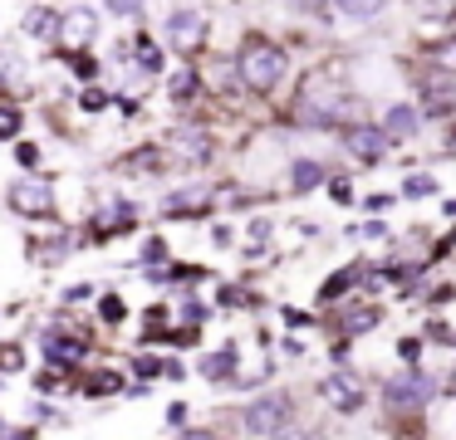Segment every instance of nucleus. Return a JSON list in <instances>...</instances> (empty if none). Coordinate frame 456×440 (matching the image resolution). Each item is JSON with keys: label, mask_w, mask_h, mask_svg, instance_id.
<instances>
[{"label": "nucleus", "mask_w": 456, "mask_h": 440, "mask_svg": "<svg viewBox=\"0 0 456 440\" xmlns=\"http://www.w3.org/2000/svg\"><path fill=\"white\" fill-rule=\"evenodd\" d=\"M162 254H167V244H162V240H148V260H152V264H158V260H162Z\"/></svg>", "instance_id": "obj_28"}, {"label": "nucleus", "mask_w": 456, "mask_h": 440, "mask_svg": "<svg viewBox=\"0 0 456 440\" xmlns=\"http://www.w3.org/2000/svg\"><path fill=\"white\" fill-rule=\"evenodd\" d=\"M417 123H422V117H417V108H393V113L383 117V127L393 137H403V132H417Z\"/></svg>", "instance_id": "obj_11"}, {"label": "nucleus", "mask_w": 456, "mask_h": 440, "mask_svg": "<svg viewBox=\"0 0 456 440\" xmlns=\"http://www.w3.org/2000/svg\"><path fill=\"white\" fill-rule=\"evenodd\" d=\"M45 348H50L54 362H74V357H79V342H60V332H50V342H45Z\"/></svg>", "instance_id": "obj_12"}, {"label": "nucleus", "mask_w": 456, "mask_h": 440, "mask_svg": "<svg viewBox=\"0 0 456 440\" xmlns=\"http://www.w3.org/2000/svg\"><path fill=\"white\" fill-rule=\"evenodd\" d=\"M103 318L118 323V318H123V303H118V299H103Z\"/></svg>", "instance_id": "obj_25"}, {"label": "nucleus", "mask_w": 456, "mask_h": 440, "mask_svg": "<svg viewBox=\"0 0 456 440\" xmlns=\"http://www.w3.org/2000/svg\"><path fill=\"white\" fill-rule=\"evenodd\" d=\"M319 176H324V172H319L314 162H299V166H295V186H299V191H309V186H319Z\"/></svg>", "instance_id": "obj_14"}, {"label": "nucleus", "mask_w": 456, "mask_h": 440, "mask_svg": "<svg viewBox=\"0 0 456 440\" xmlns=\"http://www.w3.org/2000/svg\"><path fill=\"white\" fill-rule=\"evenodd\" d=\"M15 132H20V108L0 103V137H15Z\"/></svg>", "instance_id": "obj_13"}, {"label": "nucleus", "mask_w": 456, "mask_h": 440, "mask_svg": "<svg viewBox=\"0 0 456 440\" xmlns=\"http://www.w3.org/2000/svg\"><path fill=\"white\" fill-rule=\"evenodd\" d=\"M289 426V401L285 396H260L256 406L246 411V430H256V436H275V430Z\"/></svg>", "instance_id": "obj_3"}, {"label": "nucleus", "mask_w": 456, "mask_h": 440, "mask_svg": "<svg viewBox=\"0 0 456 440\" xmlns=\"http://www.w3.org/2000/svg\"><path fill=\"white\" fill-rule=\"evenodd\" d=\"M103 103H109V98H103V93H99V88H89V93H84V108H94V113H99V108H103Z\"/></svg>", "instance_id": "obj_26"}, {"label": "nucleus", "mask_w": 456, "mask_h": 440, "mask_svg": "<svg viewBox=\"0 0 456 440\" xmlns=\"http://www.w3.org/2000/svg\"><path fill=\"white\" fill-rule=\"evenodd\" d=\"M109 391H118V377H113V372H103L99 381H89V396H109Z\"/></svg>", "instance_id": "obj_18"}, {"label": "nucleus", "mask_w": 456, "mask_h": 440, "mask_svg": "<svg viewBox=\"0 0 456 440\" xmlns=\"http://www.w3.org/2000/svg\"><path fill=\"white\" fill-rule=\"evenodd\" d=\"M60 25H64V15H54V10H45V5L25 10V29H30L35 39H54V35H60Z\"/></svg>", "instance_id": "obj_9"}, {"label": "nucleus", "mask_w": 456, "mask_h": 440, "mask_svg": "<svg viewBox=\"0 0 456 440\" xmlns=\"http://www.w3.org/2000/svg\"><path fill=\"white\" fill-rule=\"evenodd\" d=\"M407 196H432V176H412V181H407Z\"/></svg>", "instance_id": "obj_24"}, {"label": "nucleus", "mask_w": 456, "mask_h": 440, "mask_svg": "<svg viewBox=\"0 0 456 440\" xmlns=\"http://www.w3.org/2000/svg\"><path fill=\"white\" fill-rule=\"evenodd\" d=\"M15 156H20V162H25V166H35V156H40V152H35V147H30V142H20V147H15Z\"/></svg>", "instance_id": "obj_27"}, {"label": "nucleus", "mask_w": 456, "mask_h": 440, "mask_svg": "<svg viewBox=\"0 0 456 440\" xmlns=\"http://www.w3.org/2000/svg\"><path fill=\"white\" fill-rule=\"evenodd\" d=\"M182 142H187V156H207V137L201 132H187Z\"/></svg>", "instance_id": "obj_23"}, {"label": "nucleus", "mask_w": 456, "mask_h": 440, "mask_svg": "<svg viewBox=\"0 0 456 440\" xmlns=\"http://www.w3.org/2000/svg\"><path fill=\"white\" fill-rule=\"evenodd\" d=\"M138 54H142V68H162V59H158V49L148 44V39H138Z\"/></svg>", "instance_id": "obj_22"}, {"label": "nucleus", "mask_w": 456, "mask_h": 440, "mask_svg": "<svg viewBox=\"0 0 456 440\" xmlns=\"http://www.w3.org/2000/svg\"><path fill=\"white\" fill-rule=\"evenodd\" d=\"M354 279H358V269H348V274H338V279H329V284H324V299L334 303V299H338V293H344Z\"/></svg>", "instance_id": "obj_16"}, {"label": "nucleus", "mask_w": 456, "mask_h": 440, "mask_svg": "<svg viewBox=\"0 0 456 440\" xmlns=\"http://www.w3.org/2000/svg\"><path fill=\"white\" fill-rule=\"evenodd\" d=\"M324 401L338 411H358L363 406V381L354 372H334V377H324Z\"/></svg>", "instance_id": "obj_5"}, {"label": "nucleus", "mask_w": 456, "mask_h": 440, "mask_svg": "<svg viewBox=\"0 0 456 440\" xmlns=\"http://www.w3.org/2000/svg\"><path fill=\"white\" fill-rule=\"evenodd\" d=\"M109 5H113V10H123V15H133V10L142 5V0H109Z\"/></svg>", "instance_id": "obj_29"}, {"label": "nucleus", "mask_w": 456, "mask_h": 440, "mask_svg": "<svg viewBox=\"0 0 456 440\" xmlns=\"http://www.w3.org/2000/svg\"><path fill=\"white\" fill-rule=\"evenodd\" d=\"M167 35H172V44H177V49H197L201 39H207V25H201L197 10H172Z\"/></svg>", "instance_id": "obj_6"}, {"label": "nucleus", "mask_w": 456, "mask_h": 440, "mask_svg": "<svg viewBox=\"0 0 456 440\" xmlns=\"http://www.w3.org/2000/svg\"><path fill=\"white\" fill-rule=\"evenodd\" d=\"M383 147H387V127H354L348 132V152L363 156V162H378Z\"/></svg>", "instance_id": "obj_8"}, {"label": "nucleus", "mask_w": 456, "mask_h": 440, "mask_svg": "<svg viewBox=\"0 0 456 440\" xmlns=\"http://www.w3.org/2000/svg\"><path fill=\"white\" fill-rule=\"evenodd\" d=\"M191 88H197V78H191L187 68H182V74L172 78V98H191Z\"/></svg>", "instance_id": "obj_19"}, {"label": "nucleus", "mask_w": 456, "mask_h": 440, "mask_svg": "<svg viewBox=\"0 0 456 440\" xmlns=\"http://www.w3.org/2000/svg\"><path fill=\"white\" fill-rule=\"evenodd\" d=\"M436 64H442L446 68V74H456V39H442V44H436Z\"/></svg>", "instance_id": "obj_15"}, {"label": "nucleus", "mask_w": 456, "mask_h": 440, "mask_svg": "<svg viewBox=\"0 0 456 440\" xmlns=\"http://www.w3.org/2000/svg\"><path fill=\"white\" fill-rule=\"evenodd\" d=\"M236 74H240V84H246L250 93H270V88L285 78V54H280L270 39H250V44L240 49V59H236Z\"/></svg>", "instance_id": "obj_2"}, {"label": "nucleus", "mask_w": 456, "mask_h": 440, "mask_svg": "<svg viewBox=\"0 0 456 440\" xmlns=\"http://www.w3.org/2000/svg\"><path fill=\"white\" fill-rule=\"evenodd\" d=\"M207 372H211V377H231V352H221V357H207ZM231 381H236V377H231Z\"/></svg>", "instance_id": "obj_17"}, {"label": "nucleus", "mask_w": 456, "mask_h": 440, "mask_svg": "<svg viewBox=\"0 0 456 440\" xmlns=\"http://www.w3.org/2000/svg\"><path fill=\"white\" fill-rule=\"evenodd\" d=\"M11 205L15 211H25V215H50L54 211V191H50V181H15V191H11Z\"/></svg>", "instance_id": "obj_4"}, {"label": "nucleus", "mask_w": 456, "mask_h": 440, "mask_svg": "<svg viewBox=\"0 0 456 440\" xmlns=\"http://www.w3.org/2000/svg\"><path fill=\"white\" fill-rule=\"evenodd\" d=\"M25 362V348H0V372H11Z\"/></svg>", "instance_id": "obj_21"}, {"label": "nucleus", "mask_w": 456, "mask_h": 440, "mask_svg": "<svg viewBox=\"0 0 456 440\" xmlns=\"http://www.w3.org/2000/svg\"><path fill=\"white\" fill-rule=\"evenodd\" d=\"M427 396H432V381H427V377H397V381H387V401H393V406H422Z\"/></svg>", "instance_id": "obj_7"}, {"label": "nucleus", "mask_w": 456, "mask_h": 440, "mask_svg": "<svg viewBox=\"0 0 456 440\" xmlns=\"http://www.w3.org/2000/svg\"><path fill=\"white\" fill-rule=\"evenodd\" d=\"M94 29H99V25H94L89 10H69V15H64V25H60V35L69 39V44H89Z\"/></svg>", "instance_id": "obj_10"}, {"label": "nucleus", "mask_w": 456, "mask_h": 440, "mask_svg": "<svg viewBox=\"0 0 456 440\" xmlns=\"http://www.w3.org/2000/svg\"><path fill=\"white\" fill-rule=\"evenodd\" d=\"M295 117H299V123H309V127H334V123H344V117H348L344 88H338L329 74H309L305 84H299Z\"/></svg>", "instance_id": "obj_1"}, {"label": "nucleus", "mask_w": 456, "mask_h": 440, "mask_svg": "<svg viewBox=\"0 0 456 440\" xmlns=\"http://www.w3.org/2000/svg\"><path fill=\"white\" fill-rule=\"evenodd\" d=\"M338 5H344L348 15H373V10L383 5V0H338Z\"/></svg>", "instance_id": "obj_20"}, {"label": "nucleus", "mask_w": 456, "mask_h": 440, "mask_svg": "<svg viewBox=\"0 0 456 440\" xmlns=\"http://www.w3.org/2000/svg\"><path fill=\"white\" fill-rule=\"evenodd\" d=\"M314 5H319V0H314Z\"/></svg>", "instance_id": "obj_30"}]
</instances>
